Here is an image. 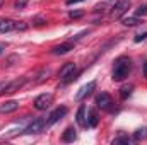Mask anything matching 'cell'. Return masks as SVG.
<instances>
[{
	"label": "cell",
	"instance_id": "obj_1",
	"mask_svg": "<svg viewBox=\"0 0 147 145\" xmlns=\"http://www.w3.org/2000/svg\"><path fill=\"white\" fill-rule=\"evenodd\" d=\"M130 72H132V60L128 56H120L113 67V80L121 82L130 75Z\"/></svg>",
	"mask_w": 147,
	"mask_h": 145
},
{
	"label": "cell",
	"instance_id": "obj_2",
	"mask_svg": "<svg viewBox=\"0 0 147 145\" xmlns=\"http://www.w3.org/2000/svg\"><path fill=\"white\" fill-rule=\"evenodd\" d=\"M51 104H53V96L51 94H41L34 99V108L38 111H46Z\"/></svg>",
	"mask_w": 147,
	"mask_h": 145
},
{
	"label": "cell",
	"instance_id": "obj_3",
	"mask_svg": "<svg viewBox=\"0 0 147 145\" xmlns=\"http://www.w3.org/2000/svg\"><path fill=\"white\" fill-rule=\"evenodd\" d=\"M45 126H46V118L39 116V118H34V119L28 125V128H26L24 132H26V133H39V132H43Z\"/></svg>",
	"mask_w": 147,
	"mask_h": 145
},
{
	"label": "cell",
	"instance_id": "obj_4",
	"mask_svg": "<svg viewBox=\"0 0 147 145\" xmlns=\"http://www.w3.org/2000/svg\"><path fill=\"white\" fill-rule=\"evenodd\" d=\"M67 111H69V109L65 108V106L57 108L55 111H51V113H50V116H48V119H46V126H51V125H55L57 121H60V119L67 114Z\"/></svg>",
	"mask_w": 147,
	"mask_h": 145
},
{
	"label": "cell",
	"instance_id": "obj_5",
	"mask_svg": "<svg viewBox=\"0 0 147 145\" xmlns=\"http://www.w3.org/2000/svg\"><path fill=\"white\" fill-rule=\"evenodd\" d=\"M94 89H96V82H94V80L87 82V84H86V85H82V87H80V91L75 94V99H77V101L86 99L87 96H91V94L94 92Z\"/></svg>",
	"mask_w": 147,
	"mask_h": 145
},
{
	"label": "cell",
	"instance_id": "obj_6",
	"mask_svg": "<svg viewBox=\"0 0 147 145\" xmlns=\"http://www.w3.org/2000/svg\"><path fill=\"white\" fill-rule=\"evenodd\" d=\"M128 7H130V0H118L116 5H115L113 10H111V15H113V17H121V15L128 10Z\"/></svg>",
	"mask_w": 147,
	"mask_h": 145
},
{
	"label": "cell",
	"instance_id": "obj_7",
	"mask_svg": "<svg viewBox=\"0 0 147 145\" xmlns=\"http://www.w3.org/2000/svg\"><path fill=\"white\" fill-rule=\"evenodd\" d=\"M113 104V99H111L110 94H106V92H101L98 97H96V106L101 109H110V106Z\"/></svg>",
	"mask_w": 147,
	"mask_h": 145
},
{
	"label": "cell",
	"instance_id": "obj_8",
	"mask_svg": "<svg viewBox=\"0 0 147 145\" xmlns=\"http://www.w3.org/2000/svg\"><path fill=\"white\" fill-rule=\"evenodd\" d=\"M26 77H21V79H16V80H12V82H9L7 84V89H5V92L7 94H12V92H16V91H19L24 84H26Z\"/></svg>",
	"mask_w": 147,
	"mask_h": 145
},
{
	"label": "cell",
	"instance_id": "obj_9",
	"mask_svg": "<svg viewBox=\"0 0 147 145\" xmlns=\"http://www.w3.org/2000/svg\"><path fill=\"white\" fill-rule=\"evenodd\" d=\"M72 50H74V43L72 41H69V43H63V44L55 46L51 51H53V55H67V53L72 51Z\"/></svg>",
	"mask_w": 147,
	"mask_h": 145
},
{
	"label": "cell",
	"instance_id": "obj_10",
	"mask_svg": "<svg viewBox=\"0 0 147 145\" xmlns=\"http://www.w3.org/2000/svg\"><path fill=\"white\" fill-rule=\"evenodd\" d=\"M77 138V133H75V130H74L72 126H69L65 132H63V135H62V142H65V144H70Z\"/></svg>",
	"mask_w": 147,
	"mask_h": 145
},
{
	"label": "cell",
	"instance_id": "obj_11",
	"mask_svg": "<svg viewBox=\"0 0 147 145\" xmlns=\"http://www.w3.org/2000/svg\"><path fill=\"white\" fill-rule=\"evenodd\" d=\"M75 118H77V123H79L80 128H86V126H87V119H86V106H80V108H79Z\"/></svg>",
	"mask_w": 147,
	"mask_h": 145
},
{
	"label": "cell",
	"instance_id": "obj_12",
	"mask_svg": "<svg viewBox=\"0 0 147 145\" xmlns=\"http://www.w3.org/2000/svg\"><path fill=\"white\" fill-rule=\"evenodd\" d=\"M98 123H99V114H98L96 109H91V111H89V118H87V126L96 128Z\"/></svg>",
	"mask_w": 147,
	"mask_h": 145
},
{
	"label": "cell",
	"instance_id": "obj_13",
	"mask_svg": "<svg viewBox=\"0 0 147 145\" xmlns=\"http://www.w3.org/2000/svg\"><path fill=\"white\" fill-rule=\"evenodd\" d=\"M16 29V22L10 21V19H3L0 21V33H9V31H14Z\"/></svg>",
	"mask_w": 147,
	"mask_h": 145
},
{
	"label": "cell",
	"instance_id": "obj_14",
	"mask_svg": "<svg viewBox=\"0 0 147 145\" xmlns=\"http://www.w3.org/2000/svg\"><path fill=\"white\" fill-rule=\"evenodd\" d=\"M17 108H19V103H17V101H7L5 104L0 106V111L7 114V113H14Z\"/></svg>",
	"mask_w": 147,
	"mask_h": 145
},
{
	"label": "cell",
	"instance_id": "obj_15",
	"mask_svg": "<svg viewBox=\"0 0 147 145\" xmlns=\"http://www.w3.org/2000/svg\"><path fill=\"white\" fill-rule=\"evenodd\" d=\"M74 70H75V63L69 62V63H65V65L60 68V73H58V75H60V79H65V77H67V75H70Z\"/></svg>",
	"mask_w": 147,
	"mask_h": 145
},
{
	"label": "cell",
	"instance_id": "obj_16",
	"mask_svg": "<svg viewBox=\"0 0 147 145\" xmlns=\"http://www.w3.org/2000/svg\"><path fill=\"white\" fill-rule=\"evenodd\" d=\"M147 138V126H142V128H139L135 133H134V140H146Z\"/></svg>",
	"mask_w": 147,
	"mask_h": 145
},
{
	"label": "cell",
	"instance_id": "obj_17",
	"mask_svg": "<svg viewBox=\"0 0 147 145\" xmlns=\"http://www.w3.org/2000/svg\"><path fill=\"white\" fill-rule=\"evenodd\" d=\"M123 26H128V28H134V26H137V24H140L142 21L139 19V17H125L123 21Z\"/></svg>",
	"mask_w": 147,
	"mask_h": 145
},
{
	"label": "cell",
	"instance_id": "obj_18",
	"mask_svg": "<svg viewBox=\"0 0 147 145\" xmlns=\"http://www.w3.org/2000/svg\"><path fill=\"white\" fill-rule=\"evenodd\" d=\"M132 142V138L128 137V135H120V137H116L115 140H113V145H118V144H125V145H128Z\"/></svg>",
	"mask_w": 147,
	"mask_h": 145
},
{
	"label": "cell",
	"instance_id": "obj_19",
	"mask_svg": "<svg viewBox=\"0 0 147 145\" xmlns=\"http://www.w3.org/2000/svg\"><path fill=\"white\" fill-rule=\"evenodd\" d=\"M132 91H134V85H123V87L120 89V96H121L123 99H127V97L132 94Z\"/></svg>",
	"mask_w": 147,
	"mask_h": 145
},
{
	"label": "cell",
	"instance_id": "obj_20",
	"mask_svg": "<svg viewBox=\"0 0 147 145\" xmlns=\"http://www.w3.org/2000/svg\"><path fill=\"white\" fill-rule=\"evenodd\" d=\"M48 75H50V70H48V68L41 70V72H39V75H38V79L34 80V82H36V84H41L43 80H46V79H48Z\"/></svg>",
	"mask_w": 147,
	"mask_h": 145
},
{
	"label": "cell",
	"instance_id": "obj_21",
	"mask_svg": "<svg viewBox=\"0 0 147 145\" xmlns=\"http://www.w3.org/2000/svg\"><path fill=\"white\" fill-rule=\"evenodd\" d=\"M135 14H137V17H144V15H147V3L142 5V7H139Z\"/></svg>",
	"mask_w": 147,
	"mask_h": 145
},
{
	"label": "cell",
	"instance_id": "obj_22",
	"mask_svg": "<svg viewBox=\"0 0 147 145\" xmlns=\"http://www.w3.org/2000/svg\"><path fill=\"white\" fill-rule=\"evenodd\" d=\"M82 15H84V12H82V10H72V12L69 14V17H70V19H80Z\"/></svg>",
	"mask_w": 147,
	"mask_h": 145
},
{
	"label": "cell",
	"instance_id": "obj_23",
	"mask_svg": "<svg viewBox=\"0 0 147 145\" xmlns=\"http://www.w3.org/2000/svg\"><path fill=\"white\" fill-rule=\"evenodd\" d=\"M28 5V0H16V3H14V9H24Z\"/></svg>",
	"mask_w": 147,
	"mask_h": 145
},
{
	"label": "cell",
	"instance_id": "obj_24",
	"mask_svg": "<svg viewBox=\"0 0 147 145\" xmlns=\"http://www.w3.org/2000/svg\"><path fill=\"white\" fill-rule=\"evenodd\" d=\"M19 60V56L17 55H12V56H9L7 58V62H5V67H10V65H14V62H17Z\"/></svg>",
	"mask_w": 147,
	"mask_h": 145
},
{
	"label": "cell",
	"instance_id": "obj_25",
	"mask_svg": "<svg viewBox=\"0 0 147 145\" xmlns=\"http://www.w3.org/2000/svg\"><path fill=\"white\" fill-rule=\"evenodd\" d=\"M108 7H106V3H98L96 7H94V12H105Z\"/></svg>",
	"mask_w": 147,
	"mask_h": 145
},
{
	"label": "cell",
	"instance_id": "obj_26",
	"mask_svg": "<svg viewBox=\"0 0 147 145\" xmlns=\"http://www.w3.org/2000/svg\"><path fill=\"white\" fill-rule=\"evenodd\" d=\"M28 29V24L24 22H16V31H26Z\"/></svg>",
	"mask_w": 147,
	"mask_h": 145
},
{
	"label": "cell",
	"instance_id": "obj_27",
	"mask_svg": "<svg viewBox=\"0 0 147 145\" xmlns=\"http://www.w3.org/2000/svg\"><path fill=\"white\" fill-rule=\"evenodd\" d=\"M144 39H147V31L142 33V34H137V36H135V43H140V41H144Z\"/></svg>",
	"mask_w": 147,
	"mask_h": 145
},
{
	"label": "cell",
	"instance_id": "obj_28",
	"mask_svg": "<svg viewBox=\"0 0 147 145\" xmlns=\"http://www.w3.org/2000/svg\"><path fill=\"white\" fill-rule=\"evenodd\" d=\"M45 22H46L45 17H36V19H34V26H43Z\"/></svg>",
	"mask_w": 147,
	"mask_h": 145
},
{
	"label": "cell",
	"instance_id": "obj_29",
	"mask_svg": "<svg viewBox=\"0 0 147 145\" xmlns=\"http://www.w3.org/2000/svg\"><path fill=\"white\" fill-rule=\"evenodd\" d=\"M7 84H9V82H0V94H3V92H5V89H7Z\"/></svg>",
	"mask_w": 147,
	"mask_h": 145
},
{
	"label": "cell",
	"instance_id": "obj_30",
	"mask_svg": "<svg viewBox=\"0 0 147 145\" xmlns=\"http://www.w3.org/2000/svg\"><path fill=\"white\" fill-rule=\"evenodd\" d=\"M79 2H82V0H67V5H74V3H79Z\"/></svg>",
	"mask_w": 147,
	"mask_h": 145
},
{
	"label": "cell",
	"instance_id": "obj_31",
	"mask_svg": "<svg viewBox=\"0 0 147 145\" xmlns=\"http://www.w3.org/2000/svg\"><path fill=\"white\" fill-rule=\"evenodd\" d=\"M144 77H146V79H147V62H146V63H144Z\"/></svg>",
	"mask_w": 147,
	"mask_h": 145
},
{
	"label": "cell",
	"instance_id": "obj_32",
	"mask_svg": "<svg viewBox=\"0 0 147 145\" xmlns=\"http://www.w3.org/2000/svg\"><path fill=\"white\" fill-rule=\"evenodd\" d=\"M3 50H5V44H0V53H2Z\"/></svg>",
	"mask_w": 147,
	"mask_h": 145
},
{
	"label": "cell",
	"instance_id": "obj_33",
	"mask_svg": "<svg viewBox=\"0 0 147 145\" xmlns=\"http://www.w3.org/2000/svg\"><path fill=\"white\" fill-rule=\"evenodd\" d=\"M2 5H3V0H0V7H2Z\"/></svg>",
	"mask_w": 147,
	"mask_h": 145
}]
</instances>
